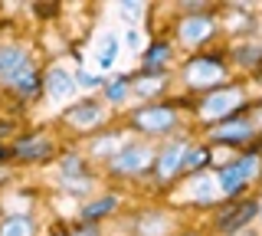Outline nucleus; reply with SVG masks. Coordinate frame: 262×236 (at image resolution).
Listing matches in <instances>:
<instances>
[{
  "instance_id": "nucleus-1",
  "label": "nucleus",
  "mask_w": 262,
  "mask_h": 236,
  "mask_svg": "<svg viewBox=\"0 0 262 236\" xmlns=\"http://www.w3.org/2000/svg\"><path fill=\"white\" fill-rule=\"evenodd\" d=\"M243 105V89H216L200 102V118L203 121H226L236 109Z\"/></svg>"
},
{
  "instance_id": "nucleus-2",
  "label": "nucleus",
  "mask_w": 262,
  "mask_h": 236,
  "mask_svg": "<svg viewBox=\"0 0 262 236\" xmlns=\"http://www.w3.org/2000/svg\"><path fill=\"white\" fill-rule=\"evenodd\" d=\"M256 167H259V154H246V158L226 164L220 170V190H223L226 197H236V194L256 177Z\"/></svg>"
},
{
  "instance_id": "nucleus-3",
  "label": "nucleus",
  "mask_w": 262,
  "mask_h": 236,
  "mask_svg": "<svg viewBox=\"0 0 262 236\" xmlns=\"http://www.w3.org/2000/svg\"><path fill=\"white\" fill-rule=\"evenodd\" d=\"M0 79L7 85H23L27 79H33L30 56L16 46H0Z\"/></svg>"
},
{
  "instance_id": "nucleus-4",
  "label": "nucleus",
  "mask_w": 262,
  "mask_h": 236,
  "mask_svg": "<svg viewBox=\"0 0 262 236\" xmlns=\"http://www.w3.org/2000/svg\"><path fill=\"white\" fill-rule=\"evenodd\" d=\"M135 125L141 128V132H170V128L177 125V115L174 109H167V105H147V109H138L135 112Z\"/></svg>"
},
{
  "instance_id": "nucleus-5",
  "label": "nucleus",
  "mask_w": 262,
  "mask_h": 236,
  "mask_svg": "<svg viewBox=\"0 0 262 236\" xmlns=\"http://www.w3.org/2000/svg\"><path fill=\"white\" fill-rule=\"evenodd\" d=\"M147 161H151V151L147 148H141V144H125V148L115 154L112 170L115 174H138V170L147 167Z\"/></svg>"
},
{
  "instance_id": "nucleus-6",
  "label": "nucleus",
  "mask_w": 262,
  "mask_h": 236,
  "mask_svg": "<svg viewBox=\"0 0 262 236\" xmlns=\"http://www.w3.org/2000/svg\"><path fill=\"white\" fill-rule=\"evenodd\" d=\"M216 79H223V66H220V59H210V56H200V59H193L190 66H187V82L203 89L210 82H216Z\"/></svg>"
},
{
  "instance_id": "nucleus-7",
  "label": "nucleus",
  "mask_w": 262,
  "mask_h": 236,
  "mask_svg": "<svg viewBox=\"0 0 262 236\" xmlns=\"http://www.w3.org/2000/svg\"><path fill=\"white\" fill-rule=\"evenodd\" d=\"M187 154H190V144L187 141H174V144H167V148L161 151V158H158V177H174L177 170H184L187 164Z\"/></svg>"
},
{
  "instance_id": "nucleus-8",
  "label": "nucleus",
  "mask_w": 262,
  "mask_h": 236,
  "mask_svg": "<svg viewBox=\"0 0 262 236\" xmlns=\"http://www.w3.org/2000/svg\"><path fill=\"white\" fill-rule=\"evenodd\" d=\"M180 39L184 43H203V39H210L213 33V17H207V13H190V17L180 20Z\"/></svg>"
},
{
  "instance_id": "nucleus-9",
  "label": "nucleus",
  "mask_w": 262,
  "mask_h": 236,
  "mask_svg": "<svg viewBox=\"0 0 262 236\" xmlns=\"http://www.w3.org/2000/svg\"><path fill=\"white\" fill-rule=\"evenodd\" d=\"M256 213H259V207H256V203H239V207L226 210V213L216 220V226H220L223 233H233V230H239V226H246V223H249V220L256 217Z\"/></svg>"
},
{
  "instance_id": "nucleus-10",
  "label": "nucleus",
  "mask_w": 262,
  "mask_h": 236,
  "mask_svg": "<svg viewBox=\"0 0 262 236\" xmlns=\"http://www.w3.org/2000/svg\"><path fill=\"white\" fill-rule=\"evenodd\" d=\"M46 92H49V99L62 102V99H69V95L76 92V79H72L69 72H62V69H49L46 72Z\"/></svg>"
},
{
  "instance_id": "nucleus-11",
  "label": "nucleus",
  "mask_w": 262,
  "mask_h": 236,
  "mask_svg": "<svg viewBox=\"0 0 262 236\" xmlns=\"http://www.w3.org/2000/svg\"><path fill=\"white\" fill-rule=\"evenodd\" d=\"M102 118H105L102 115V105H95V102H82V105H76V109L66 112V121H69V125H76V128H92Z\"/></svg>"
},
{
  "instance_id": "nucleus-12",
  "label": "nucleus",
  "mask_w": 262,
  "mask_h": 236,
  "mask_svg": "<svg viewBox=\"0 0 262 236\" xmlns=\"http://www.w3.org/2000/svg\"><path fill=\"white\" fill-rule=\"evenodd\" d=\"M252 135L249 121H226V125L213 128V141H246Z\"/></svg>"
},
{
  "instance_id": "nucleus-13",
  "label": "nucleus",
  "mask_w": 262,
  "mask_h": 236,
  "mask_svg": "<svg viewBox=\"0 0 262 236\" xmlns=\"http://www.w3.org/2000/svg\"><path fill=\"white\" fill-rule=\"evenodd\" d=\"M161 85H164V76H161V72H154V69H144V76L131 82V89H135L138 95H144V99H147V95H154Z\"/></svg>"
},
{
  "instance_id": "nucleus-14",
  "label": "nucleus",
  "mask_w": 262,
  "mask_h": 236,
  "mask_svg": "<svg viewBox=\"0 0 262 236\" xmlns=\"http://www.w3.org/2000/svg\"><path fill=\"white\" fill-rule=\"evenodd\" d=\"M46 154H49L46 138H30V141L16 144V158H46Z\"/></svg>"
},
{
  "instance_id": "nucleus-15",
  "label": "nucleus",
  "mask_w": 262,
  "mask_h": 236,
  "mask_svg": "<svg viewBox=\"0 0 262 236\" xmlns=\"http://www.w3.org/2000/svg\"><path fill=\"white\" fill-rule=\"evenodd\" d=\"M0 236H33L30 217H10V220H4V226H0Z\"/></svg>"
},
{
  "instance_id": "nucleus-16",
  "label": "nucleus",
  "mask_w": 262,
  "mask_h": 236,
  "mask_svg": "<svg viewBox=\"0 0 262 236\" xmlns=\"http://www.w3.org/2000/svg\"><path fill=\"white\" fill-rule=\"evenodd\" d=\"M216 187H220V177L213 181V177H196L193 181V197L200 200V203H207V200H216Z\"/></svg>"
},
{
  "instance_id": "nucleus-17",
  "label": "nucleus",
  "mask_w": 262,
  "mask_h": 236,
  "mask_svg": "<svg viewBox=\"0 0 262 236\" xmlns=\"http://www.w3.org/2000/svg\"><path fill=\"white\" fill-rule=\"evenodd\" d=\"M167 59H170V46L167 43H154L151 50L144 53V69H154V72H158V66H164Z\"/></svg>"
},
{
  "instance_id": "nucleus-18",
  "label": "nucleus",
  "mask_w": 262,
  "mask_h": 236,
  "mask_svg": "<svg viewBox=\"0 0 262 236\" xmlns=\"http://www.w3.org/2000/svg\"><path fill=\"white\" fill-rule=\"evenodd\" d=\"M128 89H131V79H115V82L105 85V95H108V102H125L128 99Z\"/></svg>"
},
{
  "instance_id": "nucleus-19",
  "label": "nucleus",
  "mask_w": 262,
  "mask_h": 236,
  "mask_svg": "<svg viewBox=\"0 0 262 236\" xmlns=\"http://www.w3.org/2000/svg\"><path fill=\"white\" fill-rule=\"evenodd\" d=\"M115 53H118L115 36H105V46H102V53H98V66H102V69H112L115 66Z\"/></svg>"
},
{
  "instance_id": "nucleus-20",
  "label": "nucleus",
  "mask_w": 262,
  "mask_h": 236,
  "mask_svg": "<svg viewBox=\"0 0 262 236\" xmlns=\"http://www.w3.org/2000/svg\"><path fill=\"white\" fill-rule=\"evenodd\" d=\"M112 207H115V197H105V200H98V203H92V207H85V210H82V220H95V217L108 213Z\"/></svg>"
},
{
  "instance_id": "nucleus-21",
  "label": "nucleus",
  "mask_w": 262,
  "mask_h": 236,
  "mask_svg": "<svg viewBox=\"0 0 262 236\" xmlns=\"http://www.w3.org/2000/svg\"><path fill=\"white\" fill-rule=\"evenodd\" d=\"M210 158V148H200V151H193V154H187V170H190V167H200L203 164V161H207Z\"/></svg>"
},
{
  "instance_id": "nucleus-22",
  "label": "nucleus",
  "mask_w": 262,
  "mask_h": 236,
  "mask_svg": "<svg viewBox=\"0 0 262 236\" xmlns=\"http://www.w3.org/2000/svg\"><path fill=\"white\" fill-rule=\"evenodd\" d=\"M121 10H125V20L135 23L138 17H141V4H121Z\"/></svg>"
},
{
  "instance_id": "nucleus-23",
  "label": "nucleus",
  "mask_w": 262,
  "mask_h": 236,
  "mask_svg": "<svg viewBox=\"0 0 262 236\" xmlns=\"http://www.w3.org/2000/svg\"><path fill=\"white\" fill-rule=\"evenodd\" d=\"M79 85H85V89H95V85H98V79H95V76H89V72H79Z\"/></svg>"
},
{
  "instance_id": "nucleus-24",
  "label": "nucleus",
  "mask_w": 262,
  "mask_h": 236,
  "mask_svg": "<svg viewBox=\"0 0 262 236\" xmlns=\"http://www.w3.org/2000/svg\"><path fill=\"white\" fill-rule=\"evenodd\" d=\"M125 39H128L131 50H138V33H135V30H128V36H125Z\"/></svg>"
},
{
  "instance_id": "nucleus-25",
  "label": "nucleus",
  "mask_w": 262,
  "mask_h": 236,
  "mask_svg": "<svg viewBox=\"0 0 262 236\" xmlns=\"http://www.w3.org/2000/svg\"><path fill=\"white\" fill-rule=\"evenodd\" d=\"M79 236H95L92 230H89V226H85V230H79Z\"/></svg>"
},
{
  "instance_id": "nucleus-26",
  "label": "nucleus",
  "mask_w": 262,
  "mask_h": 236,
  "mask_svg": "<svg viewBox=\"0 0 262 236\" xmlns=\"http://www.w3.org/2000/svg\"><path fill=\"white\" fill-rule=\"evenodd\" d=\"M0 158H4V148H0Z\"/></svg>"
},
{
  "instance_id": "nucleus-27",
  "label": "nucleus",
  "mask_w": 262,
  "mask_h": 236,
  "mask_svg": "<svg viewBox=\"0 0 262 236\" xmlns=\"http://www.w3.org/2000/svg\"><path fill=\"white\" fill-rule=\"evenodd\" d=\"M259 213H262V210H259Z\"/></svg>"
}]
</instances>
